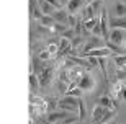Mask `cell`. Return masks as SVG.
I'll use <instances>...</instances> for the list:
<instances>
[{
	"mask_svg": "<svg viewBox=\"0 0 126 124\" xmlns=\"http://www.w3.org/2000/svg\"><path fill=\"white\" fill-rule=\"evenodd\" d=\"M110 42L116 44V46L126 47V29H121V28H111V33H110Z\"/></svg>",
	"mask_w": 126,
	"mask_h": 124,
	"instance_id": "1",
	"label": "cell"
},
{
	"mask_svg": "<svg viewBox=\"0 0 126 124\" xmlns=\"http://www.w3.org/2000/svg\"><path fill=\"white\" fill-rule=\"evenodd\" d=\"M59 108L64 111H69V113H72V111H79V98L75 96H64L62 100H59Z\"/></svg>",
	"mask_w": 126,
	"mask_h": 124,
	"instance_id": "2",
	"label": "cell"
},
{
	"mask_svg": "<svg viewBox=\"0 0 126 124\" xmlns=\"http://www.w3.org/2000/svg\"><path fill=\"white\" fill-rule=\"evenodd\" d=\"M100 28H102V36L105 41H110V20H108L107 8L100 10Z\"/></svg>",
	"mask_w": 126,
	"mask_h": 124,
	"instance_id": "3",
	"label": "cell"
},
{
	"mask_svg": "<svg viewBox=\"0 0 126 124\" xmlns=\"http://www.w3.org/2000/svg\"><path fill=\"white\" fill-rule=\"evenodd\" d=\"M79 88L82 90V92H90V90H94V88H95V80H94V77H92V74H90V72H87V70H85L84 75L80 77V80H79Z\"/></svg>",
	"mask_w": 126,
	"mask_h": 124,
	"instance_id": "4",
	"label": "cell"
},
{
	"mask_svg": "<svg viewBox=\"0 0 126 124\" xmlns=\"http://www.w3.org/2000/svg\"><path fill=\"white\" fill-rule=\"evenodd\" d=\"M69 116H72L69 113V111H51L49 114H47L46 118V123H54V124H59L61 121H64L65 118H69Z\"/></svg>",
	"mask_w": 126,
	"mask_h": 124,
	"instance_id": "5",
	"label": "cell"
},
{
	"mask_svg": "<svg viewBox=\"0 0 126 124\" xmlns=\"http://www.w3.org/2000/svg\"><path fill=\"white\" fill-rule=\"evenodd\" d=\"M39 83H41V87H47L49 83H51L52 77H54V69L52 67H44V69L39 72Z\"/></svg>",
	"mask_w": 126,
	"mask_h": 124,
	"instance_id": "6",
	"label": "cell"
},
{
	"mask_svg": "<svg viewBox=\"0 0 126 124\" xmlns=\"http://www.w3.org/2000/svg\"><path fill=\"white\" fill-rule=\"evenodd\" d=\"M113 52L108 47H98V49H92L89 51L87 54H84L82 57H108V55H111Z\"/></svg>",
	"mask_w": 126,
	"mask_h": 124,
	"instance_id": "7",
	"label": "cell"
},
{
	"mask_svg": "<svg viewBox=\"0 0 126 124\" xmlns=\"http://www.w3.org/2000/svg\"><path fill=\"white\" fill-rule=\"evenodd\" d=\"M105 111H107V108H105V106H102L100 103H98V105H95L94 111H92V121H94L95 124H98V123H100V119L103 118V114H105Z\"/></svg>",
	"mask_w": 126,
	"mask_h": 124,
	"instance_id": "8",
	"label": "cell"
},
{
	"mask_svg": "<svg viewBox=\"0 0 126 124\" xmlns=\"http://www.w3.org/2000/svg\"><path fill=\"white\" fill-rule=\"evenodd\" d=\"M82 5H84V0H69V3H67V12H69V15H74L77 10L82 8Z\"/></svg>",
	"mask_w": 126,
	"mask_h": 124,
	"instance_id": "9",
	"label": "cell"
},
{
	"mask_svg": "<svg viewBox=\"0 0 126 124\" xmlns=\"http://www.w3.org/2000/svg\"><path fill=\"white\" fill-rule=\"evenodd\" d=\"M100 105L105 106L107 110H115V111H116V101L111 100L108 95H103V96L100 98Z\"/></svg>",
	"mask_w": 126,
	"mask_h": 124,
	"instance_id": "10",
	"label": "cell"
},
{
	"mask_svg": "<svg viewBox=\"0 0 126 124\" xmlns=\"http://www.w3.org/2000/svg\"><path fill=\"white\" fill-rule=\"evenodd\" d=\"M54 20H56L57 23H65V25H67L69 13H65L64 10H56V12H54Z\"/></svg>",
	"mask_w": 126,
	"mask_h": 124,
	"instance_id": "11",
	"label": "cell"
},
{
	"mask_svg": "<svg viewBox=\"0 0 126 124\" xmlns=\"http://www.w3.org/2000/svg\"><path fill=\"white\" fill-rule=\"evenodd\" d=\"M100 23V16H94V18H90V20H87V21H84V28L87 29V31H94V28L97 26V25Z\"/></svg>",
	"mask_w": 126,
	"mask_h": 124,
	"instance_id": "12",
	"label": "cell"
},
{
	"mask_svg": "<svg viewBox=\"0 0 126 124\" xmlns=\"http://www.w3.org/2000/svg\"><path fill=\"white\" fill-rule=\"evenodd\" d=\"M115 15H116V18L126 16V5L121 3V2H116V5H115Z\"/></svg>",
	"mask_w": 126,
	"mask_h": 124,
	"instance_id": "13",
	"label": "cell"
},
{
	"mask_svg": "<svg viewBox=\"0 0 126 124\" xmlns=\"http://www.w3.org/2000/svg\"><path fill=\"white\" fill-rule=\"evenodd\" d=\"M41 25L44 28H51V26H54V23H56V20H54V16H51V15H44L41 20Z\"/></svg>",
	"mask_w": 126,
	"mask_h": 124,
	"instance_id": "14",
	"label": "cell"
},
{
	"mask_svg": "<svg viewBox=\"0 0 126 124\" xmlns=\"http://www.w3.org/2000/svg\"><path fill=\"white\" fill-rule=\"evenodd\" d=\"M110 26H111V28H121V29H126V20L113 18V20H110Z\"/></svg>",
	"mask_w": 126,
	"mask_h": 124,
	"instance_id": "15",
	"label": "cell"
},
{
	"mask_svg": "<svg viewBox=\"0 0 126 124\" xmlns=\"http://www.w3.org/2000/svg\"><path fill=\"white\" fill-rule=\"evenodd\" d=\"M84 46V36H75L72 41H70V47L74 51H77V49H80V47Z\"/></svg>",
	"mask_w": 126,
	"mask_h": 124,
	"instance_id": "16",
	"label": "cell"
},
{
	"mask_svg": "<svg viewBox=\"0 0 126 124\" xmlns=\"http://www.w3.org/2000/svg\"><path fill=\"white\" fill-rule=\"evenodd\" d=\"M69 29V26L67 25H64V23H54V26H51L49 28V31L51 33H64V31H67Z\"/></svg>",
	"mask_w": 126,
	"mask_h": 124,
	"instance_id": "17",
	"label": "cell"
},
{
	"mask_svg": "<svg viewBox=\"0 0 126 124\" xmlns=\"http://www.w3.org/2000/svg\"><path fill=\"white\" fill-rule=\"evenodd\" d=\"M123 88H125V85H123L121 82H118L113 85V95H115V98H121V93H123Z\"/></svg>",
	"mask_w": 126,
	"mask_h": 124,
	"instance_id": "18",
	"label": "cell"
},
{
	"mask_svg": "<svg viewBox=\"0 0 126 124\" xmlns=\"http://www.w3.org/2000/svg\"><path fill=\"white\" fill-rule=\"evenodd\" d=\"M39 77L34 74H30V87H31V90H38L39 88Z\"/></svg>",
	"mask_w": 126,
	"mask_h": 124,
	"instance_id": "19",
	"label": "cell"
},
{
	"mask_svg": "<svg viewBox=\"0 0 126 124\" xmlns=\"http://www.w3.org/2000/svg\"><path fill=\"white\" fill-rule=\"evenodd\" d=\"M113 60H115L116 69H123V67H125V64H126V55H116V54H115Z\"/></svg>",
	"mask_w": 126,
	"mask_h": 124,
	"instance_id": "20",
	"label": "cell"
},
{
	"mask_svg": "<svg viewBox=\"0 0 126 124\" xmlns=\"http://www.w3.org/2000/svg\"><path fill=\"white\" fill-rule=\"evenodd\" d=\"M64 96H75V98H80V96H82V90H80L79 87H77V88H72V90H67V92L64 93Z\"/></svg>",
	"mask_w": 126,
	"mask_h": 124,
	"instance_id": "21",
	"label": "cell"
},
{
	"mask_svg": "<svg viewBox=\"0 0 126 124\" xmlns=\"http://www.w3.org/2000/svg\"><path fill=\"white\" fill-rule=\"evenodd\" d=\"M85 114H87V111H85V103H84L82 98H79V119L84 121Z\"/></svg>",
	"mask_w": 126,
	"mask_h": 124,
	"instance_id": "22",
	"label": "cell"
},
{
	"mask_svg": "<svg viewBox=\"0 0 126 124\" xmlns=\"http://www.w3.org/2000/svg\"><path fill=\"white\" fill-rule=\"evenodd\" d=\"M116 80H118V82H121L123 85L126 87V70L116 69Z\"/></svg>",
	"mask_w": 126,
	"mask_h": 124,
	"instance_id": "23",
	"label": "cell"
},
{
	"mask_svg": "<svg viewBox=\"0 0 126 124\" xmlns=\"http://www.w3.org/2000/svg\"><path fill=\"white\" fill-rule=\"evenodd\" d=\"M39 7H41V12H43L44 15H51V13H52V10H56L54 7H52V5L47 3V2H44V3L39 5Z\"/></svg>",
	"mask_w": 126,
	"mask_h": 124,
	"instance_id": "24",
	"label": "cell"
},
{
	"mask_svg": "<svg viewBox=\"0 0 126 124\" xmlns=\"http://www.w3.org/2000/svg\"><path fill=\"white\" fill-rule=\"evenodd\" d=\"M46 49L49 51L52 55H57V52H59V44H56V42H49Z\"/></svg>",
	"mask_w": 126,
	"mask_h": 124,
	"instance_id": "25",
	"label": "cell"
},
{
	"mask_svg": "<svg viewBox=\"0 0 126 124\" xmlns=\"http://www.w3.org/2000/svg\"><path fill=\"white\" fill-rule=\"evenodd\" d=\"M51 57H52V54L47 49H44V51H41V52H39V59H41V60H49Z\"/></svg>",
	"mask_w": 126,
	"mask_h": 124,
	"instance_id": "26",
	"label": "cell"
},
{
	"mask_svg": "<svg viewBox=\"0 0 126 124\" xmlns=\"http://www.w3.org/2000/svg\"><path fill=\"white\" fill-rule=\"evenodd\" d=\"M79 23V20L75 18V15H69V20H67V26L69 28H75V25Z\"/></svg>",
	"mask_w": 126,
	"mask_h": 124,
	"instance_id": "27",
	"label": "cell"
},
{
	"mask_svg": "<svg viewBox=\"0 0 126 124\" xmlns=\"http://www.w3.org/2000/svg\"><path fill=\"white\" fill-rule=\"evenodd\" d=\"M46 101H47V110H49V113L52 111V108H54L56 105H59L56 98H46Z\"/></svg>",
	"mask_w": 126,
	"mask_h": 124,
	"instance_id": "28",
	"label": "cell"
},
{
	"mask_svg": "<svg viewBox=\"0 0 126 124\" xmlns=\"http://www.w3.org/2000/svg\"><path fill=\"white\" fill-rule=\"evenodd\" d=\"M74 28H69V29H67V31H64V33H62V38H67V39H70V41H72V39H74Z\"/></svg>",
	"mask_w": 126,
	"mask_h": 124,
	"instance_id": "29",
	"label": "cell"
},
{
	"mask_svg": "<svg viewBox=\"0 0 126 124\" xmlns=\"http://www.w3.org/2000/svg\"><path fill=\"white\" fill-rule=\"evenodd\" d=\"M46 2H47L49 5H52V7H54L56 10L61 8V2H59V0H46Z\"/></svg>",
	"mask_w": 126,
	"mask_h": 124,
	"instance_id": "30",
	"label": "cell"
},
{
	"mask_svg": "<svg viewBox=\"0 0 126 124\" xmlns=\"http://www.w3.org/2000/svg\"><path fill=\"white\" fill-rule=\"evenodd\" d=\"M87 59H89V62H90L92 67H97L98 65V57H87Z\"/></svg>",
	"mask_w": 126,
	"mask_h": 124,
	"instance_id": "31",
	"label": "cell"
},
{
	"mask_svg": "<svg viewBox=\"0 0 126 124\" xmlns=\"http://www.w3.org/2000/svg\"><path fill=\"white\" fill-rule=\"evenodd\" d=\"M121 98H123V100H125V101H126V87H125V88H123V93H121Z\"/></svg>",
	"mask_w": 126,
	"mask_h": 124,
	"instance_id": "32",
	"label": "cell"
},
{
	"mask_svg": "<svg viewBox=\"0 0 126 124\" xmlns=\"http://www.w3.org/2000/svg\"><path fill=\"white\" fill-rule=\"evenodd\" d=\"M28 124H36V121L33 119V116H30V123H28Z\"/></svg>",
	"mask_w": 126,
	"mask_h": 124,
	"instance_id": "33",
	"label": "cell"
},
{
	"mask_svg": "<svg viewBox=\"0 0 126 124\" xmlns=\"http://www.w3.org/2000/svg\"><path fill=\"white\" fill-rule=\"evenodd\" d=\"M92 2H95V0H85V5H90Z\"/></svg>",
	"mask_w": 126,
	"mask_h": 124,
	"instance_id": "34",
	"label": "cell"
},
{
	"mask_svg": "<svg viewBox=\"0 0 126 124\" xmlns=\"http://www.w3.org/2000/svg\"><path fill=\"white\" fill-rule=\"evenodd\" d=\"M36 2H38V3H39V5H43V3H44V2H46V0H36Z\"/></svg>",
	"mask_w": 126,
	"mask_h": 124,
	"instance_id": "35",
	"label": "cell"
},
{
	"mask_svg": "<svg viewBox=\"0 0 126 124\" xmlns=\"http://www.w3.org/2000/svg\"><path fill=\"white\" fill-rule=\"evenodd\" d=\"M62 2H65V0H62Z\"/></svg>",
	"mask_w": 126,
	"mask_h": 124,
	"instance_id": "36",
	"label": "cell"
}]
</instances>
